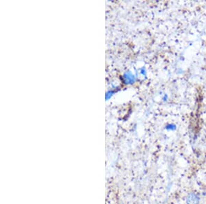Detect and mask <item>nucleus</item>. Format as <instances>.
I'll list each match as a JSON object with an SVG mask.
<instances>
[{"label": "nucleus", "mask_w": 206, "mask_h": 204, "mask_svg": "<svg viewBox=\"0 0 206 204\" xmlns=\"http://www.w3.org/2000/svg\"><path fill=\"white\" fill-rule=\"evenodd\" d=\"M187 204H199V199L198 196L194 193H190L188 194L186 199Z\"/></svg>", "instance_id": "f257e3e1"}, {"label": "nucleus", "mask_w": 206, "mask_h": 204, "mask_svg": "<svg viewBox=\"0 0 206 204\" xmlns=\"http://www.w3.org/2000/svg\"><path fill=\"white\" fill-rule=\"evenodd\" d=\"M124 81L126 84H132L135 80V78L130 71H127L124 74Z\"/></svg>", "instance_id": "f03ea898"}, {"label": "nucleus", "mask_w": 206, "mask_h": 204, "mask_svg": "<svg viewBox=\"0 0 206 204\" xmlns=\"http://www.w3.org/2000/svg\"><path fill=\"white\" fill-rule=\"evenodd\" d=\"M166 129L168 131H174L176 129V125H174V124H168L166 126Z\"/></svg>", "instance_id": "7ed1b4c3"}]
</instances>
